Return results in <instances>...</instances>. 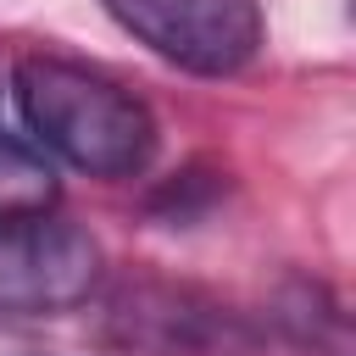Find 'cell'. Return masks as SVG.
<instances>
[{"mask_svg": "<svg viewBox=\"0 0 356 356\" xmlns=\"http://www.w3.org/2000/svg\"><path fill=\"white\" fill-rule=\"evenodd\" d=\"M50 200H56V172H50L44 150L0 134V217L50 211Z\"/></svg>", "mask_w": 356, "mask_h": 356, "instance_id": "obj_5", "label": "cell"}, {"mask_svg": "<svg viewBox=\"0 0 356 356\" xmlns=\"http://www.w3.org/2000/svg\"><path fill=\"white\" fill-rule=\"evenodd\" d=\"M100 289V245L61 211L0 217V312L61 317Z\"/></svg>", "mask_w": 356, "mask_h": 356, "instance_id": "obj_2", "label": "cell"}, {"mask_svg": "<svg viewBox=\"0 0 356 356\" xmlns=\"http://www.w3.org/2000/svg\"><path fill=\"white\" fill-rule=\"evenodd\" d=\"M17 106L39 150L61 156L89 178H134L156 156V117L150 106L111 72L33 50L17 61Z\"/></svg>", "mask_w": 356, "mask_h": 356, "instance_id": "obj_1", "label": "cell"}, {"mask_svg": "<svg viewBox=\"0 0 356 356\" xmlns=\"http://www.w3.org/2000/svg\"><path fill=\"white\" fill-rule=\"evenodd\" d=\"M111 323H117V339L145 350V356H200L211 345H228L234 339V317L195 300L189 289H172V284H139V289H122L111 300Z\"/></svg>", "mask_w": 356, "mask_h": 356, "instance_id": "obj_4", "label": "cell"}, {"mask_svg": "<svg viewBox=\"0 0 356 356\" xmlns=\"http://www.w3.org/2000/svg\"><path fill=\"white\" fill-rule=\"evenodd\" d=\"M122 33L195 78H234L261 50L256 0H100Z\"/></svg>", "mask_w": 356, "mask_h": 356, "instance_id": "obj_3", "label": "cell"}]
</instances>
